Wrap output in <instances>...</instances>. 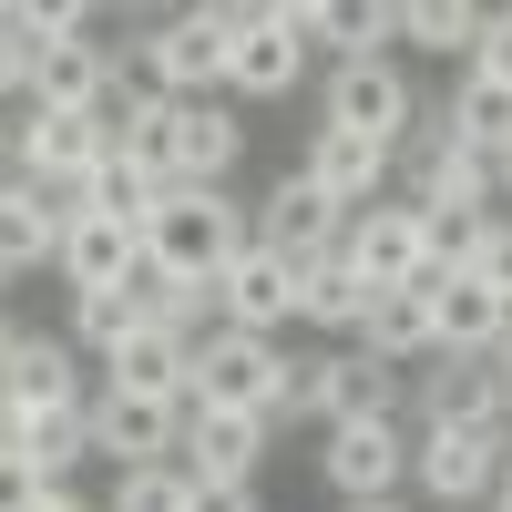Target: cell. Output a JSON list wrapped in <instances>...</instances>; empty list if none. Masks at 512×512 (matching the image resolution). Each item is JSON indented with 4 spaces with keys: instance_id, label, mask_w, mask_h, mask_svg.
Returning <instances> with one entry per match:
<instances>
[{
    "instance_id": "obj_1",
    "label": "cell",
    "mask_w": 512,
    "mask_h": 512,
    "mask_svg": "<svg viewBox=\"0 0 512 512\" xmlns=\"http://www.w3.org/2000/svg\"><path fill=\"white\" fill-rule=\"evenodd\" d=\"M400 195L420 216H502V164L451 134V103H431L400 144Z\"/></svg>"
},
{
    "instance_id": "obj_2",
    "label": "cell",
    "mask_w": 512,
    "mask_h": 512,
    "mask_svg": "<svg viewBox=\"0 0 512 512\" xmlns=\"http://www.w3.org/2000/svg\"><path fill=\"white\" fill-rule=\"evenodd\" d=\"M246 246H256V216H246L226 185H175L164 216L144 226V256H154L164 277H195V287H216Z\"/></svg>"
},
{
    "instance_id": "obj_3",
    "label": "cell",
    "mask_w": 512,
    "mask_h": 512,
    "mask_svg": "<svg viewBox=\"0 0 512 512\" xmlns=\"http://www.w3.org/2000/svg\"><path fill=\"white\" fill-rule=\"evenodd\" d=\"M134 62H144V93L216 103L226 93V62H236V11H164V21H144Z\"/></svg>"
},
{
    "instance_id": "obj_4",
    "label": "cell",
    "mask_w": 512,
    "mask_h": 512,
    "mask_svg": "<svg viewBox=\"0 0 512 512\" xmlns=\"http://www.w3.org/2000/svg\"><path fill=\"white\" fill-rule=\"evenodd\" d=\"M113 164V134H103V113H41V103H21V123H11V175H31V185H62V205L82 195Z\"/></svg>"
},
{
    "instance_id": "obj_5",
    "label": "cell",
    "mask_w": 512,
    "mask_h": 512,
    "mask_svg": "<svg viewBox=\"0 0 512 512\" xmlns=\"http://www.w3.org/2000/svg\"><path fill=\"white\" fill-rule=\"evenodd\" d=\"M287 349L277 338H246V328H216L195 349V410H256V420H277L287 410Z\"/></svg>"
},
{
    "instance_id": "obj_6",
    "label": "cell",
    "mask_w": 512,
    "mask_h": 512,
    "mask_svg": "<svg viewBox=\"0 0 512 512\" xmlns=\"http://www.w3.org/2000/svg\"><path fill=\"white\" fill-rule=\"evenodd\" d=\"M410 410H420V431H492V441H512V379H502V359H431L410 379Z\"/></svg>"
},
{
    "instance_id": "obj_7",
    "label": "cell",
    "mask_w": 512,
    "mask_h": 512,
    "mask_svg": "<svg viewBox=\"0 0 512 512\" xmlns=\"http://www.w3.org/2000/svg\"><path fill=\"white\" fill-rule=\"evenodd\" d=\"M338 236H349V205H328V185L308 164H287L267 185V205H256V246H277L287 267H318V256H338Z\"/></svg>"
},
{
    "instance_id": "obj_8",
    "label": "cell",
    "mask_w": 512,
    "mask_h": 512,
    "mask_svg": "<svg viewBox=\"0 0 512 512\" xmlns=\"http://www.w3.org/2000/svg\"><path fill=\"white\" fill-rule=\"evenodd\" d=\"M318 123H338V134H369V144H410V123H420V103H410V82H400V62H338L328 72V93H318Z\"/></svg>"
},
{
    "instance_id": "obj_9",
    "label": "cell",
    "mask_w": 512,
    "mask_h": 512,
    "mask_svg": "<svg viewBox=\"0 0 512 512\" xmlns=\"http://www.w3.org/2000/svg\"><path fill=\"white\" fill-rule=\"evenodd\" d=\"M338 256H349L379 297H390V287H420V277H431V216H420L410 195H390V205H369V216H349Z\"/></svg>"
},
{
    "instance_id": "obj_10",
    "label": "cell",
    "mask_w": 512,
    "mask_h": 512,
    "mask_svg": "<svg viewBox=\"0 0 512 512\" xmlns=\"http://www.w3.org/2000/svg\"><path fill=\"white\" fill-rule=\"evenodd\" d=\"M297 72H308V31H297L287 0H267V11H236V62H226V93L236 103H287Z\"/></svg>"
},
{
    "instance_id": "obj_11",
    "label": "cell",
    "mask_w": 512,
    "mask_h": 512,
    "mask_svg": "<svg viewBox=\"0 0 512 512\" xmlns=\"http://www.w3.org/2000/svg\"><path fill=\"white\" fill-rule=\"evenodd\" d=\"M0 410H11V420L93 410V400H82V369H72V338H41V328H11V338H0Z\"/></svg>"
},
{
    "instance_id": "obj_12",
    "label": "cell",
    "mask_w": 512,
    "mask_h": 512,
    "mask_svg": "<svg viewBox=\"0 0 512 512\" xmlns=\"http://www.w3.org/2000/svg\"><path fill=\"white\" fill-rule=\"evenodd\" d=\"M93 451L113 461V472L185 461V410L175 400H134V390H93Z\"/></svg>"
},
{
    "instance_id": "obj_13",
    "label": "cell",
    "mask_w": 512,
    "mask_h": 512,
    "mask_svg": "<svg viewBox=\"0 0 512 512\" xmlns=\"http://www.w3.org/2000/svg\"><path fill=\"white\" fill-rule=\"evenodd\" d=\"M308 175L328 185V205H349V216H369V205H390L400 195V154L390 144H369V134H338V123H308Z\"/></svg>"
},
{
    "instance_id": "obj_14",
    "label": "cell",
    "mask_w": 512,
    "mask_h": 512,
    "mask_svg": "<svg viewBox=\"0 0 512 512\" xmlns=\"http://www.w3.org/2000/svg\"><path fill=\"white\" fill-rule=\"evenodd\" d=\"M216 297H226V328H246V338H277L287 318H308V267H287L277 246H246L236 267L216 277Z\"/></svg>"
},
{
    "instance_id": "obj_15",
    "label": "cell",
    "mask_w": 512,
    "mask_h": 512,
    "mask_svg": "<svg viewBox=\"0 0 512 512\" xmlns=\"http://www.w3.org/2000/svg\"><path fill=\"white\" fill-rule=\"evenodd\" d=\"M502 461H512V441H492V431H420L410 482L461 512V502H492V492H502Z\"/></svg>"
},
{
    "instance_id": "obj_16",
    "label": "cell",
    "mask_w": 512,
    "mask_h": 512,
    "mask_svg": "<svg viewBox=\"0 0 512 512\" xmlns=\"http://www.w3.org/2000/svg\"><path fill=\"white\" fill-rule=\"evenodd\" d=\"M93 451V410H41L11 420L0 410V461H11V492H62V472Z\"/></svg>"
},
{
    "instance_id": "obj_17",
    "label": "cell",
    "mask_w": 512,
    "mask_h": 512,
    "mask_svg": "<svg viewBox=\"0 0 512 512\" xmlns=\"http://www.w3.org/2000/svg\"><path fill=\"white\" fill-rule=\"evenodd\" d=\"M410 451H420V441H400V420H369V431H328L318 472H328L338 502H390L400 472H410Z\"/></svg>"
},
{
    "instance_id": "obj_18",
    "label": "cell",
    "mask_w": 512,
    "mask_h": 512,
    "mask_svg": "<svg viewBox=\"0 0 512 512\" xmlns=\"http://www.w3.org/2000/svg\"><path fill=\"white\" fill-rule=\"evenodd\" d=\"M431 287V308H441V359H492L502 338H512V297L502 287H482V277H420Z\"/></svg>"
},
{
    "instance_id": "obj_19",
    "label": "cell",
    "mask_w": 512,
    "mask_h": 512,
    "mask_svg": "<svg viewBox=\"0 0 512 512\" xmlns=\"http://www.w3.org/2000/svg\"><path fill=\"white\" fill-rule=\"evenodd\" d=\"M267 431L277 420H256V410H185V472L195 482H256Z\"/></svg>"
},
{
    "instance_id": "obj_20",
    "label": "cell",
    "mask_w": 512,
    "mask_h": 512,
    "mask_svg": "<svg viewBox=\"0 0 512 512\" xmlns=\"http://www.w3.org/2000/svg\"><path fill=\"white\" fill-rule=\"evenodd\" d=\"M103 390H134V400H175L195 410V349L175 328H144V338H123V349L103 359Z\"/></svg>"
},
{
    "instance_id": "obj_21",
    "label": "cell",
    "mask_w": 512,
    "mask_h": 512,
    "mask_svg": "<svg viewBox=\"0 0 512 512\" xmlns=\"http://www.w3.org/2000/svg\"><path fill=\"white\" fill-rule=\"evenodd\" d=\"M287 11L338 62H390V41H400V0H287Z\"/></svg>"
},
{
    "instance_id": "obj_22",
    "label": "cell",
    "mask_w": 512,
    "mask_h": 512,
    "mask_svg": "<svg viewBox=\"0 0 512 512\" xmlns=\"http://www.w3.org/2000/svg\"><path fill=\"white\" fill-rule=\"evenodd\" d=\"M144 277V226H113V216H72L62 236V287L93 297V287H134Z\"/></svg>"
},
{
    "instance_id": "obj_23",
    "label": "cell",
    "mask_w": 512,
    "mask_h": 512,
    "mask_svg": "<svg viewBox=\"0 0 512 512\" xmlns=\"http://www.w3.org/2000/svg\"><path fill=\"white\" fill-rule=\"evenodd\" d=\"M359 349L420 379V369L441 359V308H431V287H390V297H379V308H369V328H359Z\"/></svg>"
},
{
    "instance_id": "obj_24",
    "label": "cell",
    "mask_w": 512,
    "mask_h": 512,
    "mask_svg": "<svg viewBox=\"0 0 512 512\" xmlns=\"http://www.w3.org/2000/svg\"><path fill=\"white\" fill-rule=\"evenodd\" d=\"M62 236H72V205H41V185H31V175H11V195H0V267L31 277L41 256L62 267Z\"/></svg>"
},
{
    "instance_id": "obj_25",
    "label": "cell",
    "mask_w": 512,
    "mask_h": 512,
    "mask_svg": "<svg viewBox=\"0 0 512 512\" xmlns=\"http://www.w3.org/2000/svg\"><path fill=\"white\" fill-rule=\"evenodd\" d=\"M246 154V123L226 103H175V185H226Z\"/></svg>"
},
{
    "instance_id": "obj_26",
    "label": "cell",
    "mask_w": 512,
    "mask_h": 512,
    "mask_svg": "<svg viewBox=\"0 0 512 512\" xmlns=\"http://www.w3.org/2000/svg\"><path fill=\"white\" fill-rule=\"evenodd\" d=\"M410 400V369L369 359V349H338V390H328V431H369V420H400Z\"/></svg>"
},
{
    "instance_id": "obj_27",
    "label": "cell",
    "mask_w": 512,
    "mask_h": 512,
    "mask_svg": "<svg viewBox=\"0 0 512 512\" xmlns=\"http://www.w3.org/2000/svg\"><path fill=\"white\" fill-rule=\"evenodd\" d=\"M164 195H175V185H164L154 164H134V154H113L103 175H93V185L72 195V216H113V226H154V216H164Z\"/></svg>"
},
{
    "instance_id": "obj_28",
    "label": "cell",
    "mask_w": 512,
    "mask_h": 512,
    "mask_svg": "<svg viewBox=\"0 0 512 512\" xmlns=\"http://www.w3.org/2000/svg\"><path fill=\"white\" fill-rule=\"evenodd\" d=\"M123 93V72L93 52V41H62L52 62H41V113H103Z\"/></svg>"
},
{
    "instance_id": "obj_29",
    "label": "cell",
    "mask_w": 512,
    "mask_h": 512,
    "mask_svg": "<svg viewBox=\"0 0 512 512\" xmlns=\"http://www.w3.org/2000/svg\"><path fill=\"white\" fill-rule=\"evenodd\" d=\"M369 308H379V287L349 267V256H318V267H308V328L359 338V328H369Z\"/></svg>"
},
{
    "instance_id": "obj_30",
    "label": "cell",
    "mask_w": 512,
    "mask_h": 512,
    "mask_svg": "<svg viewBox=\"0 0 512 512\" xmlns=\"http://www.w3.org/2000/svg\"><path fill=\"white\" fill-rule=\"evenodd\" d=\"M154 318H144V297L134 287H93V297H72V349H93V359H113L123 338H144Z\"/></svg>"
},
{
    "instance_id": "obj_31",
    "label": "cell",
    "mask_w": 512,
    "mask_h": 512,
    "mask_svg": "<svg viewBox=\"0 0 512 512\" xmlns=\"http://www.w3.org/2000/svg\"><path fill=\"white\" fill-rule=\"evenodd\" d=\"M482 21L492 11H472V0H400V41H420V52H461V62H472Z\"/></svg>"
},
{
    "instance_id": "obj_32",
    "label": "cell",
    "mask_w": 512,
    "mask_h": 512,
    "mask_svg": "<svg viewBox=\"0 0 512 512\" xmlns=\"http://www.w3.org/2000/svg\"><path fill=\"white\" fill-rule=\"evenodd\" d=\"M451 134L482 144V154H512V93L482 82V72H461V82H451Z\"/></svg>"
},
{
    "instance_id": "obj_33",
    "label": "cell",
    "mask_w": 512,
    "mask_h": 512,
    "mask_svg": "<svg viewBox=\"0 0 512 512\" xmlns=\"http://www.w3.org/2000/svg\"><path fill=\"white\" fill-rule=\"evenodd\" d=\"M195 472H185V461H154V472H113V502L103 512H195Z\"/></svg>"
},
{
    "instance_id": "obj_34",
    "label": "cell",
    "mask_w": 512,
    "mask_h": 512,
    "mask_svg": "<svg viewBox=\"0 0 512 512\" xmlns=\"http://www.w3.org/2000/svg\"><path fill=\"white\" fill-rule=\"evenodd\" d=\"M328 390H338V349L297 359V369H287V420H328Z\"/></svg>"
},
{
    "instance_id": "obj_35",
    "label": "cell",
    "mask_w": 512,
    "mask_h": 512,
    "mask_svg": "<svg viewBox=\"0 0 512 512\" xmlns=\"http://www.w3.org/2000/svg\"><path fill=\"white\" fill-rule=\"evenodd\" d=\"M461 72H482V82H502V93H512V11H492V21H482V52L461 62Z\"/></svg>"
},
{
    "instance_id": "obj_36",
    "label": "cell",
    "mask_w": 512,
    "mask_h": 512,
    "mask_svg": "<svg viewBox=\"0 0 512 512\" xmlns=\"http://www.w3.org/2000/svg\"><path fill=\"white\" fill-rule=\"evenodd\" d=\"M472 277L512 297V216H492V226H482V267H472Z\"/></svg>"
},
{
    "instance_id": "obj_37",
    "label": "cell",
    "mask_w": 512,
    "mask_h": 512,
    "mask_svg": "<svg viewBox=\"0 0 512 512\" xmlns=\"http://www.w3.org/2000/svg\"><path fill=\"white\" fill-rule=\"evenodd\" d=\"M195 512H256V482H205Z\"/></svg>"
},
{
    "instance_id": "obj_38",
    "label": "cell",
    "mask_w": 512,
    "mask_h": 512,
    "mask_svg": "<svg viewBox=\"0 0 512 512\" xmlns=\"http://www.w3.org/2000/svg\"><path fill=\"white\" fill-rule=\"evenodd\" d=\"M11 512H82L72 492H11Z\"/></svg>"
},
{
    "instance_id": "obj_39",
    "label": "cell",
    "mask_w": 512,
    "mask_h": 512,
    "mask_svg": "<svg viewBox=\"0 0 512 512\" xmlns=\"http://www.w3.org/2000/svg\"><path fill=\"white\" fill-rule=\"evenodd\" d=\"M338 512H410V502H400V492H390V502H338Z\"/></svg>"
},
{
    "instance_id": "obj_40",
    "label": "cell",
    "mask_w": 512,
    "mask_h": 512,
    "mask_svg": "<svg viewBox=\"0 0 512 512\" xmlns=\"http://www.w3.org/2000/svg\"><path fill=\"white\" fill-rule=\"evenodd\" d=\"M492 512H512V461H502V492H492Z\"/></svg>"
},
{
    "instance_id": "obj_41",
    "label": "cell",
    "mask_w": 512,
    "mask_h": 512,
    "mask_svg": "<svg viewBox=\"0 0 512 512\" xmlns=\"http://www.w3.org/2000/svg\"><path fill=\"white\" fill-rule=\"evenodd\" d=\"M492 164H502V195H512V154H492Z\"/></svg>"
},
{
    "instance_id": "obj_42",
    "label": "cell",
    "mask_w": 512,
    "mask_h": 512,
    "mask_svg": "<svg viewBox=\"0 0 512 512\" xmlns=\"http://www.w3.org/2000/svg\"><path fill=\"white\" fill-rule=\"evenodd\" d=\"M492 359H502V379H512V338H502V349H492Z\"/></svg>"
}]
</instances>
